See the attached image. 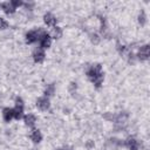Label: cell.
Masks as SVG:
<instances>
[{
    "label": "cell",
    "instance_id": "cell-19",
    "mask_svg": "<svg viewBox=\"0 0 150 150\" xmlns=\"http://www.w3.org/2000/svg\"><path fill=\"white\" fill-rule=\"evenodd\" d=\"M7 27H8L7 21H5L4 19H1V18H0V29H6Z\"/></svg>",
    "mask_w": 150,
    "mask_h": 150
},
{
    "label": "cell",
    "instance_id": "cell-5",
    "mask_svg": "<svg viewBox=\"0 0 150 150\" xmlns=\"http://www.w3.org/2000/svg\"><path fill=\"white\" fill-rule=\"evenodd\" d=\"M39 39V30H30L26 34V42L33 43Z\"/></svg>",
    "mask_w": 150,
    "mask_h": 150
},
{
    "label": "cell",
    "instance_id": "cell-4",
    "mask_svg": "<svg viewBox=\"0 0 150 150\" xmlns=\"http://www.w3.org/2000/svg\"><path fill=\"white\" fill-rule=\"evenodd\" d=\"M36 105L41 110H47L49 108V100H48V97H40V98H38Z\"/></svg>",
    "mask_w": 150,
    "mask_h": 150
},
{
    "label": "cell",
    "instance_id": "cell-2",
    "mask_svg": "<svg viewBox=\"0 0 150 150\" xmlns=\"http://www.w3.org/2000/svg\"><path fill=\"white\" fill-rule=\"evenodd\" d=\"M38 40L40 41L41 48H48L50 46V36L45 30H39V39Z\"/></svg>",
    "mask_w": 150,
    "mask_h": 150
},
{
    "label": "cell",
    "instance_id": "cell-6",
    "mask_svg": "<svg viewBox=\"0 0 150 150\" xmlns=\"http://www.w3.org/2000/svg\"><path fill=\"white\" fill-rule=\"evenodd\" d=\"M33 59H34V61L38 62V63H40V62H42V61L45 60V52L42 50V48H38V49L34 50V53H33Z\"/></svg>",
    "mask_w": 150,
    "mask_h": 150
},
{
    "label": "cell",
    "instance_id": "cell-7",
    "mask_svg": "<svg viewBox=\"0 0 150 150\" xmlns=\"http://www.w3.org/2000/svg\"><path fill=\"white\" fill-rule=\"evenodd\" d=\"M125 145L129 148V150H138V142L134 137H129L125 141Z\"/></svg>",
    "mask_w": 150,
    "mask_h": 150
},
{
    "label": "cell",
    "instance_id": "cell-18",
    "mask_svg": "<svg viewBox=\"0 0 150 150\" xmlns=\"http://www.w3.org/2000/svg\"><path fill=\"white\" fill-rule=\"evenodd\" d=\"M90 40H91V42H93V43H95V45H96V43H98V41H100V39H98L97 34H95V33L90 35Z\"/></svg>",
    "mask_w": 150,
    "mask_h": 150
},
{
    "label": "cell",
    "instance_id": "cell-13",
    "mask_svg": "<svg viewBox=\"0 0 150 150\" xmlns=\"http://www.w3.org/2000/svg\"><path fill=\"white\" fill-rule=\"evenodd\" d=\"M25 123L28 125V127H33L35 124V116L32 115V114H28L25 116Z\"/></svg>",
    "mask_w": 150,
    "mask_h": 150
},
{
    "label": "cell",
    "instance_id": "cell-12",
    "mask_svg": "<svg viewBox=\"0 0 150 150\" xmlns=\"http://www.w3.org/2000/svg\"><path fill=\"white\" fill-rule=\"evenodd\" d=\"M30 138H32V141L34 143H39L41 141V138H42V135H41V132L39 130H33V132L30 135Z\"/></svg>",
    "mask_w": 150,
    "mask_h": 150
},
{
    "label": "cell",
    "instance_id": "cell-11",
    "mask_svg": "<svg viewBox=\"0 0 150 150\" xmlns=\"http://www.w3.org/2000/svg\"><path fill=\"white\" fill-rule=\"evenodd\" d=\"M2 116H4V120L6 122H9L12 118H13V109L11 108H5L2 110Z\"/></svg>",
    "mask_w": 150,
    "mask_h": 150
},
{
    "label": "cell",
    "instance_id": "cell-17",
    "mask_svg": "<svg viewBox=\"0 0 150 150\" xmlns=\"http://www.w3.org/2000/svg\"><path fill=\"white\" fill-rule=\"evenodd\" d=\"M23 2L22 1H20V0H12L11 1V5L14 7V8H16V7H19V6H21Z\"/></svg>",
    "mask_w": 150,
    "mask_h": 150
},
{
    "label": "cell",
    "instance_id": "cell-15",
    "mask_svg": "<svg viewBox=\"0 0 150 150\" xmlns=\"http://www.w3.org/2000/svg\"><path fill=\"white\" fill-rule=\"evenodd\" d=\"M62 36V29L60 28V27H54L53 28V38H55V39H59V38H61Z\"/></svg>",
    "mask_w": 150,
    "mask_h": 150
},
{
    "label": "cell",
    "instance_id": "cell-10",
    "mask_svg": "<svg viewBox=\"0 0 150 150\" xmlns=\"http://www.w3.org/2000/svg\"><path fill=\"white\" fill-rule=\"evenodd\" d=\"M1 8L4 9V12L6 14H13L15 12V8L11 5V2H2L1 4Z\"/></svg>",
    "mask_w": 150,
    "mask_h": 150
},
{
    "label": "cell",
    "instance_id": "cell-8",
    "mask_svg": "<svg viewBox=\"0 0 150 150\" xmlns=\"http://www.w3.org/2000/svg\"><path fill=\"white\" fill-rule=\"evenodd\" d=\"M43 20L48 26H55L56 25V18L50 13H46L43 16Z\"/></svg>",
    "mask_w": 150,
    "mask_h": 150
},
{
    "label": "cell",
    "instance_id": "cell-16",
    "mask_svg": "<svg viewBox=\"0 0 150 150\" xmlns=\"http://www.w3.org/2000/svg\"><path fill=\"white\" fill-rule=\"evenodd\" d=\"M145 20H146L145 13H144V11H141V13H139V15H138V21H139V23L143 26V25L145 23Z\"/></svg>",
    "mask_w": 150,
    "mask_h": 150
},
{
    "label": "cell",
    "instance_id": "cell-1",
    "mask_svg": "<svg viewBox=\"0 0 150 150\" xmlns=\"http://www.w3.org/2000/svg\"><path fill=\"white\" fill-rule=\"evenodd\" d=\"M87 76L89 80L95 84L96 88H100L102 82H103V73H102V67L101 64H94L87 70Z\"/></svg>",
    "mask_w": 150,
    "mask_h": 150
},
{
    "label": "cell",
    "instance_id": "cell-21",
    "mask_svg": "<svg viewBox=\"0 0 150 150\" xmlns=\"http://www.w3.org/2000/svg\"><path fill=\"white\" fill-rule=\"evenodd\" d=\"M61 150H71V148H63V149H61Z\"/></svg>",
    "mask_w": 150,
    "mask_h": 150
},
{
    "label": "cell",
    "instance_id": "cell-14",
    "mask_svg": "<svg viewBox=\"0 0 150 150\" xmlns=\"http://www.w3.org/2000/svg\"><path fill=\"white\" fill-rule=\"evenodd\" d=\"M54 90H55V86L52 83V84H49L47 88H46V90H45V95H46V97H48V96H52L53 94H54Z\"/></svg>",
    "mask_w": 150,
    "mask_h": 150
},
{
    "label": "cell",
    "instance_id": "cell-20",
    "mask_svg": "<svg viewBox=\"0 0 150 150\" xmlns=\"http://www.w3.org/2000/svg\"><path fill=\"white\" fill-rule=\"evenodd\" d=\"M15 105H20V107H23V101H22V98H20V97H16V98H15Z\"/></svg>",
    "mask_w": 150,
    "mask_h": 150
},
{
    "label": "cell",
    "instance_id": "cell-3",
    "mask_svg": "<svg viewBox=\"0 0 150 150\" xmlns=\"http://www.w3.org/2000/svg\"><path fill=\"white\" fill-rule=\"evenodd\" d=\"M139 60H148L150 56V46L149 45H144L139 48L138 54H137Z\"/></svg>",
    "mask_w": 150,
    "mask_h": 150
},
{
    "label": "cell",
    "instance_id": "cell-22",
    "mask_svg": "<svg viewBox=\"0 0 150 150\" xmlns=\"http://www.w3.org/2000/svg\"><path fill=\"white\" fill-rule=\"evenodd\" d=\"M59 150H61V149H59Z\"/></svg>",
    "mask_w": 150,
    "mask_h": 150
},
{
    "label": "cell",
    "instance_id": "cell-9",
    "mask_svg": "<svg viewBox=\"0 0 150 150\" xmlns=\"http://www.w3.org/2000/svg\"><path fill=\"white\" fill-rule=\"evenodd\" d=\"M22 116H23V107L15 105V108L13 109V117L16 120H20L22 118Z\"/></svg>",
    "mask_w": 150,
    "mask_h": 150
}]
</instances>
